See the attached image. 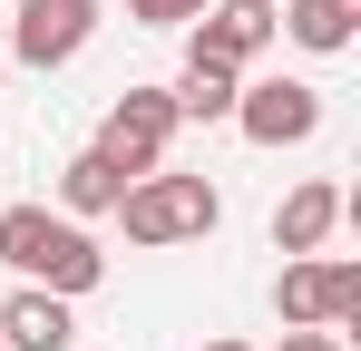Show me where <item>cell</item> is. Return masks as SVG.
Listing matches in <instances>:
<instances>
[{
	"instance_id": "obj_1",
	"label": "cell",
	"mask_w": 361,
	"mask_h": 351,
	"mask_svg": "<svg viewBox=\"0 0 361 351\" xmlns=\"http://www.w3.org/2000/svg\"><path fill=\"white\" fill-rule=\"evenodd\" d=\"M0 264H10L20 283L59 292V302L108 283V254L88 244V225H68L59 205H10V215H0Z\"/></svg>"
},
{
	"instance_id": "obj_2",
	"label": "cell",
	"mask_w": 361,
	"mask_h": 351,
	"mask_svg": "<svg viewBox=\"0 0 361 351\" xmlns=\"http://www.w3.org/2000/svg\"><path fill=\"white\" fill-rule=\"evenodd\" d=\"M118 225H127V244L166 254V244H195V234H215V225H225V195H215L205 176L157 166V176H137V185L118 195Z\"/></svg>"
},
{
	"instance_id": "obj_3",
	"label": "cell",
	"mask_w": 361,
	"mask_h": 351,
	"mask_svg": "<svg viewBox=\"0 0 361 351\" xmlns=\"http://www.w3.org/2000/svg\"><path fill=\"white\" fill-rule=\"evenodd\" d=\"M274 312H283V332H342L361 312V264L352 254H332V264L293 254V264L274 273Z\"/></svg>"
},
{
	"instance_id": "obj_4",
	"label": "cell",
	"mask_w": 361,
	"mask_h": 351,
	"mask_svg": "<svg viewBox=\"0 0 361 351\" xmlns=\"http://www.w3.org/2000/svg\"><path fill=\"white\" fill-rule=\"evenodd\" d=\"M176 127H185V117H176V98H166V88H127L118 108H108V127H98V156L137 185V176L166 166V137H176Z\"/></svg>"
},
{
	"instance_id": "obj_5",
	"label": "cell",
	"mask_w": 361,
	"mask_h": 351,
	"mask_svg": "<svg viewBox=\"0 0 361 351\" xmlns=\"http://www.w3.org/2000/svg\"><path fill=\"white\" fill-rule=\"evenodd\" d=\"M235 127L254 147H312L322 137V88L312 78H244L235 88Z\"/></svg>"
},
{
	"instance_id": "obj_6",
	"label": "cell",
	"mask_w": 361,
	"mask_h": 351,
	"mask_svg": "<svg viewBox=\"0 0 361 351\" xmlns=\"http://www.w3.org/2000/svg\"><path fill=\"white\" fill-rule=\"evenodd\" d=\"M98 39V0H20L10 20V68H68V58Z\"/></svg>"
},
{
	"instance_id": "obj_7",
	"label": "cell",
	"mask_w": 361,
	"mask_h": 351,
	"mask_svg": "<svg viewBox=\"0 0 361 351\" xmlns=\"http://www.w3.org/2000/svg\"><path fill=\"white\" fill-rule=\"evenodd\" d=\"M264 49H274V10H235V0H215L205 20H185V58H215V68H254Z\"/></svg>"
},
{
	"instance_id": "obj_8",
	"label": "cell",
	"mask_w": 361,
	"mask_h": 351,
	"mask_svg": "<svg viewBox=\"0 0 361 351\" xmlns=\"http://www.w3.org/2000/svg\"><path fill=\"white\" fill-rule=\"evenodd\" d=\"M0 351H78V312H68L59 292L20 283L0 302Z\"/></svg>"
},
{
	"instance_id": "obj_9",
	"label": "cell",
	"mask_w": 361,
	"mask_h": 351,
	"mask_svg": "<svg viewBox=\"0 0 361 351\" xmlns=\"http://www.w3.org/2000/svg\"><path fill=\"white\" fill-rule=\"evenodd\" d=\"M342 215H352V195H342V185H322V176L293 185V195L274 205V254H283V264H293V254H322V234L342 225Z\"/></svg>"
},
{
	"instance_id": "obj_10",
	"label": "cell",
	"mask_w": 361,
	"mask_h": 351,
	"mask_svg": "<svg viewBox=\"0 0 361 351\" xmlns=\"http://www.w3.org/2000/svg\"><path fill=\"white\" fill-rule=\"evenodd\" d=\"M274 10H283L274 39H293V49H312V58H342L352 30H361V0H274Z\"/></svg>"
},
{
	"instance_id": "obj_11",
	"label": "cell",
	"mask_w": 361,
	"mask_h": 351,
	"mask_svg": "<svg viewBox=\"0 0 361 351\" xmlns=\"http://www.w3.org/2000/svg\"><path fill=\"white\" fill-rule=\"evenodd\" d=\"M118 195H127V176L108 166L98 147H78V156L59 166V215H68V225H88V215H118Z\"/></svg>"
},
{
	"instance_id": "obj_12",
	"label": "cell",
	"mask_w": 361,
	"mask_h": 351,
	"mask_svg": "<svg viewBox=\"0 0 361 351\" xmlns=\"http://www.w3.org/2000/svg\"><path fill=\"white\" fill-rule=\"evenodd\" d=\"M235 88H244V68H215V58H185V78L166 88V98H176V117H195V127H215V117H235Z\"/></svg>"
},
{
	"instance_id": "obj_13",
	"label": "cell",
	"mask_w": 361,
	"mask_h": 351,
	"mask_svg": "<svg viewBox=\"0 0 361 351\" xmlns=\"http://www.w3.org/2000/svg\"><path fill=\"white\" fill-rule=\"evenodd\" d=\"M215 0H127V20L137 30H185V20H205Z\"/></svg>"
},
{
	"instance_id": "obj_14",
	"label": "cell",
	"mask_w": 361,
	"mask_h": 351,
	"mask_svg": "<svg viewBox=\"0 0 361 351\" xmlns=\"http://www.w3.org/2000/svg\"><path fill=\"white\" fill-rule=\"evenodd\" d=\"M274 351H342V332H283Z\"/></svg>"
},
{
	"instance_id": "obj_15",
	"label": "cell",
	"mask_w": 361,
	"mask_h": 351,
	"mask_svg": "<svg viewBox=\"0 0 361 351\" xmlns=\"http://www.w3.org/2000/svg\"><path fill=\"white\" fill-rule=\"evenodd\" d=\"M205 351H254V342H205Z\"/></svg>"
},
{
	"instance_id": "obj_16",
	"label": "cell",
	"mask_w": 361,
	"mask_h": 351,
	"mask_svg": "<svg viewBox=\"0 0 361 351\" xmlns=\"http://www.w3.org/2000/svg\"><path fill=\"white\" fill-rule=\"evenodd\" d=\"M235 10H274V0H235Z\"/></svg>"
},
{
	"instance_id": "obj_17",
	"label": "cell",
	"mask_w": 361,
	"mask_h": 351,
	"mask_svg": "<svg viewBox=\"0 0 361 351\" xmlns=\"http://www.w3.org/2000/svg\"><path fill=\"white\" fill-rule=\"evenodd\" d=\"M0 88H10V58H0Z\"/></svg>"
}]
</instances>
